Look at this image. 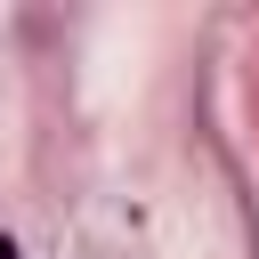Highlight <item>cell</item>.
Returning a JSON list of instances; mask_svg holds the SVG:
<instances>
[{
  "instance_id": "6da1fadb",
  "label": "cell",
  "mask_w": 259,
  "mask_h": 259,
  "mask_svg": "<svg viewBox=\"0 0 259 259\" xmlns=\"http://www.w3.org/2000/svg\"><path fill=\"white\" fill-rule=\"evenodd\" d=\"M0 259H24V251H16V235H0Z\"/></svg>"
}]
</instances>
